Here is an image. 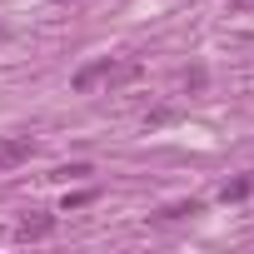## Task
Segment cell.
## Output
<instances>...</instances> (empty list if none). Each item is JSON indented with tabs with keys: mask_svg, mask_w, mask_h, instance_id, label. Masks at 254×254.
<instances>
[{
	"mask_svg": "<svg viewBox=\"0 0 254 254\" xmlns=\"http://www.w3.org/2000/svg\"><path fill=\"white\" fill-rule=\"evenodd\" d=\"M249 194H254V170H244L239 180H229V185L219 190V199H224V204H229V199H249Z\"/></svg>",
	"mask_w": 254,
	"mask_h": 254,
	"instance_id": "4",
	"label": "cell"
},
{
	"mask_svg": "<svg viewBox=\"0 0 254 254\" xmlns=\"http://www.w3.org/2000/svg\"><path fill=\"white\" fill-rule=\"evenodd\" d=\"M30 155H35V140L30 135H0V175L30 165Z\"/></svg>",
	"mask_w": 254,
	"mask_h": 254,
	"instance_id": "2",
	"label": "cell"
},
{
	"mask_svg": "<svg viewBox=\"0 0 254 254\" xmlns=\"http://www.w3.org/2000/svg\"><path fill=\"white\" fill-rule=\"evenodd\" d=\"M185 214H204V204H199V199H180V204L160 209V219H185Z\"/></svg>",
	"mask_w": 254,
	"mask_h": 254,
	"instance_id": "5",
	"label": "cell"
},
{
	"mask_svg": "<svg viewBox=\"0 0 254 254\" xmlns=\"http://www.w3.org/2000/svg\"><path fill=\"white\" fill-rule=\"evenodd\" d=\"M55 175H60V180H80V175H90V165H60Z\"/></svg>",
	"mask_w": 254,
	"mask_h": 254,
	"instance_id": "7",
	"label": "cell"
},
{
	"mask_svg": "<svg viewBox=\"0 0 254 254\" xmlns=\"http://www.w3.org/2000/svg\"><path fill=\"white\" fill-rule=\"evenodd\" d=\"M95 199V190H80V194H65V209H85Z\"/></svg>",
	"mask_w": 254,
	"mask_h": 254,
	"instance_id": "6",
	"label": "cell"
},
{
	"mask_svg": "<svg viewBox=\"0 0 254 254\" xmlns=\"http://www.w3.org/2000/svg\"><path fill=\"white\" fill-rule=\"evenodd\" d=\"M229 10H234V15H249V10H254V0H229Z\"/></svg>",
	"mask_w": 254,
	"mask_h": 254,
	"instance_id": "8",
	"label": "cell"
},
{
	"mask_svg": "<svg viewBox=\"0 0 254 254\" xmlns=\"http://www.w3.org/2000/svg\"><path fill=\"white\" fill-rule=\"evenodd\" d=\"M140 75V60H120V55H100V60H90L85 70H75V90L80 95H90L95 85H130Z\"/></svg>",
	"mask_w": 254,
	"mask_h": 254,
	"instance_id": "1",
	"label": "cell"
},
{
	"mask_svg": "<svg viewBox=\"0 0 254 254\" xmlns=\"http://www.w3.org/2000/svg\"><path fill=\"white\" fill-rule=\"evenodd\" d=\"M15 234H20V239H50V234H55V214H25Z\"/></svg>",
	"mask_w": 254,
	"mask_h": 254,
	"instance_id": "3",
	"label": "cell"
}]
</instances>
